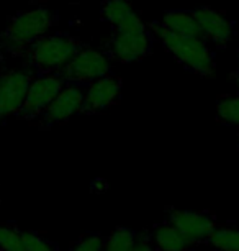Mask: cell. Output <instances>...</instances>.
<instances>
[{"label":"cell","instance_id":"obj_19","mask_svg":"<svg viewBox=\"0 0 239 251\" xmlns=\"http://www.w3.org/2000/svg\"><path fill=\"white\" fill-rule=\"evenodd\" d=\"M23 243H25L26 251H59L53 241L44 238L43 235L36 233V231H25L22 230Z\"/></svg>","mask_w":239,"mask_h":251},{"label":"cell","instance_id":"obj_2","mask_svg":"<svg viewBox=\"0 0 239 251\" xmlns=\"http://www.w3.org/2000/svg\"><path fill=\"white\" fill-rule=\"evenodd\" d=\"M148 28L187 71L207 79L217 74L213 51L203 38L177 35L164 28L159 22L148 23Z\"/></svg>","mask_w":239,"mask_h":251},{"label":"cell","instance_id":"obj_4","mask_svg":"<svg viewBox=\"0 0 239 251\" xmlns=\"http://www.w3.org/2000/svg\"><path fill=\"white\" fill-rule=\"evenodd\" d=\"M152 33L149 31L146 22H139L134 25L115 28L107 41V54L110 59L128 64L134 61H141L151 53Z\"/></svg>","mask_w":239,"mask_h":251},{"label":"cell","instance_id":"obj_13","mask_svg":"<svg viewBox=\"0 0 239 251\" xmlns=\"http://www.w3.org/2000/svg\"><path fill=\"white\" fill-rule=\"evenodd\" d=\"M161 25L167 28L169 31L177 33L182 36H196L201 38L198 23L195 20L194 12H185V10H169L162 15Z\"/></svg>","mask_w":239,"mask_h":251},{"label":"cell","instance_id":"obj_6","mask_svg":"<svg viewBox=\"0 0 239 251\" xmlns=\"http://www.w3.org/2000/svg\"><path fill=\"white\" fill-rule=\"evenodd\" d=\"M65 86L64 79L59 74H40L35 75L26 91L25 102L18 112V118L25 122H35L43 113L54 97Z\"/></svg>","mask_w":239,"mask_h":251},{"label":"cell","instance_id":"obj_3","mask_svg":"<svg viewBox=\"0 0 239 251\" xmlns=\"http://www.w3.org/2000/svg\"><path fill=\"white\" fill-rule=\"evenodd\" d=\"M84 43L77 36L65 33H53L38 38L25 51L23 58L26 68H30L35 75L40 74H59V71L71 61Z\"/></svg>","mask_w":239,"mask_h":251},{"label":"cell","instance_id":"obj_22","mask_svg":"<svg viewBox=\"0 0 239 251\" xmlns=\"http://www.w3.org/2000/svg\"><path fill=\"white\" fill-rule=\"evenodd\" d=\"M233 79H239V53H238V64H236V69H234V73L231 75Z\"/></svg>","mask_w":239,"mask_h":251},{"label":"cell","instance_id":"obj_11","mask_svg":"<svg viewBox=\"0 0 239 251\" xmlns=\"http://www.w3.org/2000/svg\"><path fill=\"white\" fill-rule=\"evenodd\" d=\"M194 15L196 23H198L201 38L208 45L223 48L231 41L234 35V26L224 12L215 10V8L210 7H201L194 10Z\"/></svg>","mask_w":239,"mask_h":251},{"label":"cell","instance_id":"obj_8","mask_svg":"<svg viewBox=\"0 0 239 251\" xmlns=\"http://www.w3.org/2000/svg\"><path fill=\"white\" fill-rule=\"evenodd\" d=\"M84 103V91L82 87L74 84H65L61 92L54 97L48 108L36 118V125L40 128H51V126L61 125L82 112Z\"/></svg>","mask_w":239,"mask_h":251},{"label":"cell","instance_id":"obj_24","mask_svg":"<svg viewBox=\"0 0 239 251\" xmlns=\"http://www.w3.org/2000/svg\"><path fill=\"white\" fill-rule=\"evenodd\" d=\"M64 2H79V0H64Z\"/></svg>","mask_w":239,"mask_h":251},{"label":"cell","instance_id":"obj_7","mask_svg":"<svg viewBox=\"0 0 239 251\" xmlns=\"http://www.w3.org/2000/svg\"><path fill=\"white\" fill-rule=\"evenodd\" d=\"M33 77L35 73L30 68H17L0 73V123L18 115Z\"/></svg>","mask_w":239,"mask_h":251},{"label":"cell","instance_id":"obj_20","mask_svg":"<svg viewBox=\"0 0 239 251\" xmlns=\"http://www.w3.org/2000/svg\"><path fill=\"white\" fill-rule=\"evenodd\" d=\"M105 240L100 235H86L69 251H104Z\"/></svg>","mask_w":239,"mask_h":251},{"label":"cell","instance_id":"obj_14","mask_svg":"<svg viewBox=\"0 0 239 251\" xmlns=\"http://www.w3.org/2000/svg\"><path fill=\"white\" fill-rule=\"evenodd\" d=\"M152 241L159 251H187L190 246L189 241L180 235V231L169 222L154 228Z\"/></svg>","mask_w":239,"mask_h":251},{"label":"cell","instance_id":"obj_16","mask_svg":"<svg viewBox=\"0 0 239 251\" xmlns=\"http://www.w3.org/2000/svg\"><path fill=\"white\" fill-rule=\"evenodd\" d=\"M208 241L217 251H239V228L217 226Z\"/></svg>","mask_w":239,"mask_h":251},{"label":"cell","instance_id":"obj_5","mask_svg":"<svg viewBox=\"0 0 239 251\" xmlns=\"http://www.w3.org/2000/svg\"><path fill=\"white\" fill-rule=\"evenodd\" d=\"M111 73V59L107 51L90 48L84 45L76 56L59 71V75L65 84L84 87L93 80Z\"/></svg>","mask_w":239,"mask_h":251},{"label":"cell","instance_id":"obj_21","mask_svg":"<svg viewBox=\"0 0 239 251\" xmlns=\"http://www.w3.org/2000/svg\"><path fill=\"white\" fill-rule=\"evenodd\" d=\"M131 251H156L152 248V245L149 243V238L148 236H136V243L133 246Z\"/></svg>","mask_w":239,"mask_h":251},{"label":"cell","instance_id":"obj_12","mask_svg":"<svg viewBox=\"0 0 239 251\" xmlns=\"http://www.w3.org/2000/svg\"><path fill=\"white\" fill-rule=\"evenodd\" d=\"M102 20L113 28H123L143 22V18L134 12L130 0H104L100 10Z\"/></svg>","mask_w":239,"mask_h":251},{"label":"cell","instance_id":"obj_18","mask_svg":"<svg viewBox=\"0 0 239 251\" xmlns=\"http://www.w3.org/2000/svg\"><path fill=\"white\" fill-rule=\"evenodd\" d=\"M134 231L128 228H116L104 243V251H131L136 243Z\"/></svg>","mask_w":239,"mask_h":251},{"label":"cell","instance_id":"obj_1","mask_svg":"<svg viewBox=\"0 0 239 251\" xmlns=\"http://www.w3.org/2000/svg\"><path fill=\"white\" fill-rule=\"evenodd\" d=\"M59 23V15L46 7L22 10L10 17L5 30L0 33V61L23 58L25 51L38 38L48 35Z\"/></svg>","mask_w":239,"mask_h":251},{"label":"cell","instance_id":"obj_9","mask_svg":"<svg viewBox=\"0 0 239 251\" xmlns=\"http://www.w3.org/2000/svg\"><path fill=\"white\" fill-rule=\"evenodd\" d=\"M121 89H123L121 77L111 73L93 80L88 86H86V91H84L81 113L92 115V113H100L115 107L121 99Z\"/></svg>","mask_w":239,"mask_h":251},{"label":"cell","instance_id":"obj_10","mask_svg":"<svg viewBox=\"0 0 239 251\" xmlns=\"http://www.w3.org/2000/svg\"><path fill=\"white\" fill-rule=\"evenodd\" d=\"M167 222L180 231V235L189 241V245L207 241L213 230L217 228L215 217L210 212L171 210Z\"/></svg>","mask_w":239,"mask_h":251},{"label":"cell","instance_id":"obj_25","mask_svg":"<svg viewBox=\"0 0 239 251\" xmlns=\"http://www.w3.org/2000/svg\"><path fill=\"white\" fill-rule=\"evenodd\" d=\"M238 146H239V131H238Z\"/></svg>","mask_w":239,"mask_h":251},{"label":"cell","instance_id":"obj_23","mask_svg":"<svg viewBox=\"0 0 239 251\" xmlns=\"http://www.w3.org/2000/svg\"><path fill=\"white\" fill-rule=\"evenodd\" d=\"M234 82H236V87H238V94H239V79H234Z\"/></svg>","mask_w":239,"mask_h":251},{"label":"cell","instance_id":"obj_17","mask_svg":"<svg viewBox=\"0 0 239 251\" xmlns=\"http://www.w3.org/2000/svg\"><path fill=\"white\" fill-rule=\"evenodd\" d=\"M0 251H26L22 230L13 222H0Z\"/></svg>","mask_w":239,"mask_h":251},{"label":"cell","instance_id":"obj_15","mask_svg":"<svg viewBox=\"0 0 239 251\" xmlns=\"http://www.w3.org/2000/svg\"><path fill=\"white\" fill-rule=\"evenodd\" d=\"M217 118L223 125L239 126V94L238 92L218 97Z\"/></svg>","mask_w":239,"mask_h":251}]
</instances>
